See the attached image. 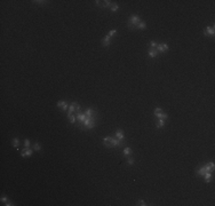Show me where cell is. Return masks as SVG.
Instances as JSON below:
<instances>
[{
    "label": "cell",
    "instance_id": "cell-1",
    "mask_svg": "<svg viewBox=\"0 0 215 206\" xmlns=\"http://www.w3.org/2000/svg\"><path fill=\"white\" fill-rule=\"evenodd\" d=\"M103 145L105 148H117V147H123V141L118 140L113 136H105L102 139Z\"/></svg>",
    "mask_w": 215,
    "mask_h": 206
},
{
    "label": "cell",
    "instance_id": "cell-2",
    "mask_svg": "<svg viewBox=\"0 0 215 206\" xmlns=\"http://www.w3.org/2000/svg\"><path fill=\"white\" fill-rule=\"evenodd\" d=\"M140 22H141V17L139 16V15H132V16L129 17V20H128V22H127V28L131 31L136 30V25H137Z\"/></svg>",
    "mask_w": 215,
    "mask_h": 206
},
{
    "label": "cell",
    "instance_id": "cell-3",
    "mask_svg": "<svg viewBox=\"0 0 215 206\" xmlns=\"http://www.w3.org/2000/svg\"><path fill=\"white\" fill-rule=\"evenodd\" d=\"M95 4H96V6L101 7V8H106V7H110V6L112 5V1H110V0H104V1L96 0V1H95Z\"/></svg>",
    "mask_w": 215,
    "mask_h": 206
},
{
    "label": "cell",
    "instance_id": "cell-4",
    "mask_svg": "<svg viewBox=\"0 0 215 206\" xmlns=\"http://www.w3.org/2000/svg\"><path fill=\"white\" fill-rule=\"evenodd\" d=\"M204 35L206 37H214L215 35V29L214 26H206L204 30Z\"/></svg>",
    "mask_w": 215,
    "mask_h": 206
},
{
    "label": "cell",
    "instance_id": "cell-5",
    "mask_svg": "<svg viewBox=\"0 0 215 206\" xmlns=\"http://www.w3.org/2000/svg\"><path fill=\"white\" fill-rule=\"evenodd\" d=\"M156 49H157V52L158 53H166L168 52V49H169V47H168V45L167 44H158L157 45V47H156Z\"/></svg>",
    "mask_w": 215,
    "mask_h": 206
},
{
    "label": "cell",
    "instance_id": "cell-6",
    "mask_svg": "<svg viewBox=\"0 0 215 206\" xmlns=\"http://www.w3.org/2000/svg\"><path fill=\"white\" fill-rule=\"evenodd\" d=\"M83 114H86V117H89V118H93V117H96V118H97V112L94 109H90V108L85 110V112H83Z\"/></svg>",
    "mask_w": 215,
    "mask_h": 206
},
{
    "label": "cell",
    "instance_id": "cell-7",
    "mask_svg": "<svg viewBox=\"0 0 215 206\" xmlns=\"http://www.w3.org/2000/svg\"><path fill=\"white\" fill-rule=\"evenodd\" d=\"M56 105H57L58 109H62L63 111H66L68 108H69V103H68L66 101H58L56 103Z\"/></svg>",
    "mask_w": 215,
    "mask_h": 206
},
{
    "label": "cell",
    "instance_id": "cell-8",
    "mask_svg": "<svg viewBox=\"0 0 215 206\" xmlns=\"http://www.w3.org/2000/svg\"><path fill=\"white\" fill-rule=\"evenodd\" d=\"M110 43H111V37H109L108 35L104 36V37H103V39L101 40V44H102L103 47H109Z\"/></svg>",
    "mask_w": 215,
    "mask_h": 206
},
{
    "label": "cell",
    "instance_id": "cell-9",
    "mask_svg": "<svg viewBox=\"0 0 215 206\" xmlns=\"http://www.w3.org/2000/svg\"><path fill=\"white\" fill-rule=\"evenodd\" d=\"M32 154H33V149H30V148L27 149V148H24L23 151L21 152V156H22V157H30Z\"/></svg>",
    "mask_w": 215,
    "mask_h": 206
},
{
    "label": "cell",
    "instance_id": "cell-10",
    "mask_svg": "<svg viewBox=\"0 0 215 206\" xmlns=\"http://www.w3.org/2000/svg\"><path fill=\"white\" fill-rule=\"evenodd\" d=\"M116 137L120 141H124V139H125V133H124L123 129L118 128V129L116 131Z\"/></svg>",
    "mask_w": 215,
    "mask_h": 206
},
{
    "label": "cell",
    "instance_id": "cell-11",
    "mask_svg": "<svg viewBox=\"0 0 215 206\" xmlns=\"http://www.w3.org/2000/svg\"><path fill=\"white\" fill-rule=\"evenodd\" d=\"M148 54H149V56L151 57V58H156V57L158 56L159 53L157 52V49L156 48H149L148 49Z\"/></svg>",
    "mask_w": 215,
    "mask_h": 206
},
{
    "label": "cell",
    "instance_id": "cell-12",
    "mask_svg": "<svg viewBox=\"0 0 215 206\" xmlns=\"http://www.w3.org/2000/svg\"><path fill=\"white\" fill-rule=\"evenodd\" d=\"M76 114V118H77V120L79 121V125L78 126H80L81 124H83V121L86 119V114Z\"/></svg>",
    "mask_w": 215,
    "mask_h": 206
},
{
    "label": "cell",
    "instance_id": "cell-13",
    "mask_svg": "<svg viewBox=\"0 0 215 206\" xmlns=\"http://www.w3.org/2000/svg\"><path fill=\"white\" fill-rule=\"evenodd\" d=\"M212 178H213L212 172H206V173L204 174V179H205V182H206V183H209V182H211Z\"/></svg>",
    "mask_w": 215,
    "mask_h": 206
},
{
    "label": "cell",
    "instance_id": "cell-14",
    "mask_svg": "<svg viewBox=\"0 0 215 206\" xmlns=\"http://www.w3.org/2000/svg\"><path fill=\"white\" fill-rule=\"evenodd\" d=\"M12 145L18 150V148H20V139L18 137H14L13 140H12Z\"/></svg>",
    "mask_w": 215,
    "mask_h": 206
},
{
    "label": "cell",
    "instance_id": "cell-15",
    "mask_svg": "<svg viewBox=\"0 0 215 206\" xmlns=\"http://www.w3.org/2000/svg\"><path fill=\"white\" fill-rule=\"evenodd\" d=\"M165 124H166V120H164V119H158L157 121H156V126L158 128H162L165 126Z\"/></svg>",
    "mask_w": 215,
    "mask_h": 206
},
{
    "label": "cell",
    "instance_id": "cell-16",
    "mask_svg": "<svg viewBox=\"0 0 215 206\" xmlns=\"http://www.w3.org/2000/svg\"><path fill=\"white\" fill-rule=\"evenodd\" d=\"M110 10H111V13H116V12H118V10H119V5L112 2V5L110 6Z\"/></svg>",
    "mask_w": 215,
    "mask_h": 206
},
{
    "label": "cell",
    "instance_id": "cell-17",
    "mask_svg": "<svg viewBox=\"0 0 215 206\" xmlns=\"http://www.w3.org/2000/svg\"><path fill=\"white\" fill-rule=\"evenodd\" d=\"M146 29V23L145 22H142L141 21L137 25H136V30H145Z\"/></svg>",
    "mask_w": 215,
    "mask_h": 206
},
{
    "label": "cell",
    "instance_id": "cell-18",
    "mask_svg": "<svg viewBox=\"0 0 215 206\" xmlns=\"http://www.w3.org/2000/svg\"><path fill=\"white\" fill-rule=\"evenodd\" d=\"M153 116L158 117L159 119H164V120H166V119L168 118V114H167L166 112H161V114H153Z\"/></svg>",
    "mask_w": 215,
    "mask_h": 206
},
{
    "label": "cell",
    "instance_id": "cell-19",
    "mask_svg": "<svg viewBox=\"0 0 215 206\" xmlns=\"http://www.w3.org/2000/svg\"><path fill=\"white\" fill-rule=\"evenodd\" d=\"M66 116H68V119H69V121H70L71 124H76V120H77V118H76V114H66Z\"/></svg>",
    "mask_w": 215,
    "mask_h": 206
},
{
    "label": "cell",
    "instance_id": "cell-20",
    "mask_svg": "<svg viewBox=\"0 0 215 206\" xmlns=\"http://www.w3.org/2000/svg\"><path fill=\"white\" fill-rule=\"evenodd\" d=\"M123 154L127 157V156H131V154H132V149L129 148V147H125L123 150Z\"/></svg>",
    "mask_w": 215,
    "mask_h": 206
},
{
    "label": "cell",
    "instance_id": "cell-21",
    "mask_svg": "<svg viewBox=\"0 0 215 206\" xmlns=\"http://www.w3.org/2000/svg\"><path fill=\"white\" fill-rule=\"evenodd\" d=\"M76 114V108L73 103H71V105H69V109H68V114Z\"/></svg>",
    "mask_w": 215,
    "mask_h": 206
},
{
    "label": "cell",
    "instance_id": "cell-22",
    "mask_svg": "<svg viewBox=\"0 0 215 206\" xmlns=\"http://www.w3.org/2000/svg\"><path fill=\"white\" fill-rule=\"evenodd\" d=\"M0 200H1V203H5V205H7V206H12V205H13L12 203L9 202V199H8V198H7V197H5V196H2Z\"/></svg>",
    "mask_w": 215,
    "mask_h": 206
},
{
    "label": "cell",
    "instance_id": "cell-23",
    "mask_svg": "<svg viewBox=\"0 0 215 206\" xmlns=\"http://www.w3.org/2000/svg\"><path fill=\"white\" fill-rule=\"evenodd\" d=\"M75 104V108H76V114H80L81 112V107L78 104V102H72Z\"/></svg>",
    "mask_w": 215,
    "mask_h": 206
},
{
    "label": "cell",
    "instance_id": "cell-24",
    "mask_svg": "<svg viewBox=\"0 0 215 206\" xmlns=\"http://www.w3.org/2000/svg\"><path fill=\"white\" fill-rule=\"evenodd\" d=\"M33 150L35 151H40L41 150V145H40L39 142H35V144H33Z\"/></svg>",
    "mask_w": 215,
    "mask_h": 206
},
{
    "label": "cell",
    "instance_id": "cell-25",
    "mask_svg": "<svg viewBox=\"0 0 215 206\" xmlns=\"http://www.w3.org/2000/svg\"><path fill=\"white\" fill-rule=\"evenodd\" d=\"M33 4H35V5H46L48 1H42V0H33L32 1Z\"/></svg>",
    "mask_w": 215,
    "mask_h": 206
},
{
    "label": "cell",
    "instance_id": "cell-26",
    "mask_svg": "<svg viewBox=\"0 0 215 206\" xmlns=\"http://www.w3.org/2000/svg\"><path fill=\"white\" fill-rule=\"evenodd\" d=\"M114 35H117V30H116V29H112V30H110L109 33H108V36H109V37H113Z\"/></svg>",
    "mask_w": 215,
    "mask_h": 206
},
{
    "label": "cell",
    "instance_id": "cell-27",
    "mask_svg": "<svg viewBox=\"0 0 215 206\" xmlns=\"http://www.w3.org/2000/svg\"><path fill=\"white\" fill-rule=\"evenodd\" d=\"M24 148H30V140L29 139H25L24 140Z\"/></svg>",
    "mask_w": 215,
    "mask_h": 206
},
{
    "label": "cell",
    "instance_id": "cell-28",
    "mask_svg": "<svg viewBox=\"0 0 215 206\" xmlns=\"http://www.w3.org/2000/svg\"><path fill=\"white\" fill-rule=\"evenodd\" d=\"M134 163H135V160H134L132 157H128L127 158V164H128V165H134Z\"/></svg>",
    "mask_w": 215,
    "mask_h": 206
},
{
    "label": "cell",
    "instance_id": "cell-29",
    "mask_svg": "<svg viewBox=\"0 0 215 206\" xmlns=\"http://www.w3.org/2000/svg\"><path fill=\"white\" fill-rule=\"evenodd\" d=\"M157 43H156V41H150V44H149V47L150 48H156V47H157Z\"/></svg>",
    "mask_w": 215,
    "mask_h": 206
},
{
    "label": "cell",
    "instance_id": "cell-30",
    "mask_svg": "<svg viewBox=\"0 0 215 206\" xmlns=\"http://www.w3.org/2000/svg\"><path fill=\"white\" fill-rule=\"evenodd\" d=\"M136 205H137V206H146V205H148V204H146V203H145L144 200H139Z\"/></svg>",
    "mask_w": 215,
    "mask_h": 206
},
{
    "label": "cell",
    "instance_id": "cell-31",
    "mask_svg": "<svg viewBox=\"0 0 215 206\" xmlns=\"http://www.w3.org/2000/svg\"><path fill=\"white\" fill-rule=\"evenodd\" d=\"M161 112H164L161 108H156V109H154V111H153V114H161Z\"/></svg>",
    "mask_w": 215,
    "mask_h": 206
}]
</instances>
